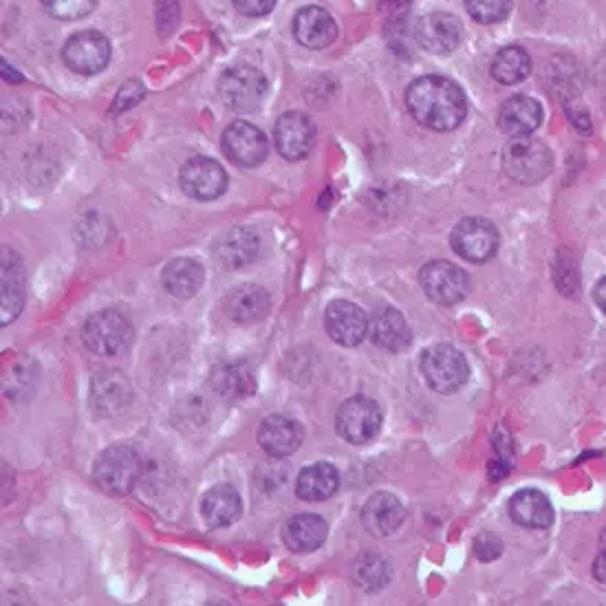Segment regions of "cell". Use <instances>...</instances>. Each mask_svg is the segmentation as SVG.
Returning a JSON list of instances; mask_svg holds the SVG:
<instances>
[{
    "label": "cell",
    "mask_w": 606,
    "mask_h": 606,
    "mask_svg": "<svg viewBox=\"0 0 606 606\" xmlns=\"http://www.w3.org/2000/svg\"><path fill=\"white\" fill-rule=\"evenodd\" d=\"M406 104L410 115L425 128L446 133L461 126L468 102L461 86L442 75H423L408 86Z\"/></svg>",
    "instance_id": "cell-1"
},
{
    "label": "cell",
    "mask_w": 606,
    "mask_h": 606,
    "mask_svg": "<svg viewBox=\"0 0 606 606\" xmlns=\"http://www.w3.org/2000/svg\"><path fill=\"white\" fill-rule=\"evenodd\" d=\"M552 168H554L552 150L543 141L530 135L511 137V141L503 150V170L516 184H525V186L541 184L545 177H549Z\"/></svg>",
    "instance_id": "cell-2"
},
{
    "label": "cell",
    "mask_w": 606,
    "mask_h": 606,
    "mask_svg": "<svg viewBox=\"0 0 606 606\" xmlns=\"http://www.w3.org/2000/svg\"><path fill=\"white\" fill-rule=\"evenodd\" d=\"M268 77L249 64H236L219 77V96L223 104L238 113H249L261 107L268 96Z\"/></svg>",
    "instance_id": "cell-3"
},
{
    "label": "cell",
    "mask_w": 606,
    "mask_h": 606,
    "mask_svg": "<svg viewBox=\"0 0 606 606\" xmlns=\"http://www.w3.org/2000/svg\"><path fill=\"white\" fill-rule=\"evenodd\" d=\"M139 472L141 461L131 446L107 448L94 466V479L98 487L111 496L128 494L135 487Z\"/></svg>",
    "instance_id": "cell-4"
},
{
    "label": "cell",
    "mask_w": 606,
    "mask_h": 606,
    "mask_svg": "<svg viewBox=\"0 0 606 606\" xmlns=\"http://www.w3.org/2000/svg\"><path fill=\"white\" fill-rule=\"evenodd\" d=\"M82 339L86 349L94 351L96 356H118L131 344L133 326L124 313L107 309L86 320L82 329Z\"/></svg>",
    "instance_id": "cell-5"
},
{
    "label": "cell",
    "mask_w": 606,
    "mask_h": 606,
    "mask_svg": "<svg viewBox=\"0 0 606 606\" xmlns=\"http://www.w3.org/2000/svg\"><path fill=\"white\" fill-rule=\"evenodd\" d=\"M421 373L432 391L448 395L459 391L468 382L470 369L466 358L455 349V346L437 344L423 354Z\"/></svg>",
    "instance_id": "cell-6"
},
{
    "label": "cell",
    "mask_w": 606,
    "mask_h": 606,
    "mask_svg": "<svg viewBox=\"0 0 606 606\" xmlns=\"http://www.w3.org/2000/svg\"><path fill=\"white\" fill-rule=\"evenodd\" d=\"M339 437L354 446L371 444L382 430V410L378 401L369 397L346 399L335 417Z\"/></svg>",
    "instance_id": "cell-7"
},
{
    "label": "cell",
    "mask_w": 606,
    "mask_h": 606,
    "mask_svg": "<svg viewBox=\"0 0 606 606\" xmlns=\"http://www.w3.org/2000/svg\"><path fill=\"white\" fill-rule=\"evenodd\" d=\"M453 249L470 263H485L498 251L500 236L487 219H463L455 225L450 236Z\"/></svg>",
    "instance_id": "cell-8"
},
{
    "label": "cell",
    "mask_w": 606,
    "mask_h": 606,
    "mask_svg": "<svg viewBox=\"0 0 606 606\" xmlns=\"http://www.w3.org/2000/svg\"><path fill=\"white\" fill-rule=\"evenodd\" d=\"M419 285L423 294L437 305H457L470 292L468 274L448 261H432L423 265L419 272Z\"/></svg>",
    "instance_id": "cell-9"
},
{
    "label": "cell",
    "mask_w": 606,
    "mask_h": 606,
    "mask_svg": "<svg viewBox=\"0 0 606 606\" xmlns=\"http://www.w3.org/2000/svg\"><path fill=\"white\" fill-rule=\"evenodd\" d=\"M221 146L225 157L243 168L261 165L270 154V141L261 128L247 122H234L223 131Z\"/></svg>",
    "instance_id": "cell-10"
},
{
    "label": "cell",
    "mask_w": 606,
    "mask_h": 606,
    "mask_svg": "<svg viewBox=\"0 0 606 606\" xmlns=\"http://www.w3.org/2000/svg\"><path fill=\"white\" fill-rule=\"evenodd\" d=\"M62 58L75 73L94 75L111 62V42L100 32H82L66 40Z\"/></svg>",
    "instance_id": "cell-11"
},
{
    "label": "cell",
    "mask_w": 606,
    "mask_h": 606,
    "mask_svg": "<svg viewBox=\"0 0 606 606\" xmlns=\"http://www.w3.org/2000/svg\"><path fill=\"white\" fill-rule=\"evenodd\" d=\"M182 190L197 201H214L227 188V175L219 161L208 157H195L184 163L180 175Z\"/></svg>",
    "instance_id": "cell-12"
},
{
    "label": "cell",
    "mask_w": 606,
    "mask_h": 606,
    "mask_svg": "<svg viewBox=\"0 0 606 606\" xmlns=\"http://www.w3.org/2000/svg\"><path fill=\"white\" fill-rule=\"evenodd\" d=\"M324 326L333 342L358 346L369 333V316L349 300H333L324 311Z\"/></svg>",
    "instance_id": "cell-13"
},
{
    "label": "cell",
    "mask_w": 606,
    "mask_h": 606,
    "mask_svg": "<svg viewBox=\"0 0 606 606\" xmlns=\"http://www.w3.org/2000/svg\"><path fill=\"white\" fill-rule=\"evenodd\" d=\"M461 25L450 14H428L421 16L415 25V40L430 53H453L461 45Z\"/></svg>",
    "instance_id": "cell-14"
},
{
    "label": "cell",
    "mask_w": 606,
    "mask_h": 606,
    "mask_svg": "<svg viewBox=\"0 0 606 606\" xmlns=\"http://www.w3.org/2000/svg\"><path fill=\"white\" fill-rule=\"evenodd\" d=\"M313 141H316V128L305 113L292 111L279 118L274 126V144L285 159L289 161L305 159L311 152Z\"/></svg>",
    "instance_id": "cell-15"
},
{
    "label": "cell",
    "mask_w": 606,
    "mask_h": 606,
    "mask_svg": "<svg viewBox=\"0 0 606 606\" xmlns=\"http://www.w3.org/2000/svg\"><path fill=\"white\" fill-rule=\"evenodd\" d=\"M258 444H261V448L270 457L276 459L289 457L302 444V428L298 421L289 417L272 415L261 423V428H258Z\"/></svg>",
    "instance_id": "cell-16"
},
{
    "label": "cell",
    "mask_w": 606,
    "mask_h": 606,
    "mask_svg": "<svg viewBox=\"0 0 606 606\" xmlns=\"http://www.w3.org/2000/svg\"><path fill=\"white\" fill-rule=\"evenodd\" d=\"M404 505L397 496L388 494V492H380L373 494L364 507H362V523L369 530V534L373 536H391L399 530V525L404 523Z\"/></svg>",
    "instance_id": "cell-17"
},
{
    "label": "cell",
    "mask_w": 606,
    "mask_h": 606,
    "mask_svg": "<svg viewBox=\"0 0 606 606\" xmlns=\"http://www.w3.org/2000/svg\"><path fill=\"white\" fill-rule=\"evenodd\" d=\"M258 251H261V240H258L256 232L247 227H232L223 232L214 247V256L227 270L249 265L251 261H256Z\"/></svg>",
    "instance_id": "cell-18"
},
{
    "label": "cell",
    "mask_w": 606,
    "mask_h": 606,
    "mask_svg": "<svg viewBox=\"0 0 606 606\" xmlns=\"http://www.w3.org/2000/svg\"><path fill=\"white\" fill-rule=\"evenodd\" d=\"M543 122V109L528 96H514L498 111V126L509 137L532 135Z\"/></svg>",
    "instance_id": "cell-19"
},
{
    "label": "cell",
    "mask_w": 606,
    "mask_h": 606,
    "mask_svg": "<svg viewBox=\"0 0 606 606\" xmlns=\"http://www.w3.org/2000/svg\"><path fill=\"white\" fill-rule=\"evenodd\" d=\"M511 521L528 530H547L554 523V507L539 490H523L509 500Z\"/></svg>",
    "instance_id": "cell-20"
},
{
    "label": "cell",
    "mask_w": 606,
    "mask_h": 606,
    "mask_svg": "<svg viewBox=\"0 0 606 606\" xmlns=\"http://www.w3.org/2000/svg\"><path fill=\"white\" fill-rule=\"evenodd\" d=\"M294 36L307 49H324L337 36V25L322 8H302L294 18Z\"/></svg>",
    "instance_id": "cell-21"
},
{
    "label": "cell",
    "mask_w": 606,
    "mask_h": 606,
    "mask_svg": "<svg viewBox=\"0 0 606 606\" xmlns=\"http://www.w3.org/2000/svg\"><path fill=\"white\" fill-rule=\"evenodd\" d=\"M270 294L258 285H240L225 298V313L236 324H253L263 320L270 311Z\"/></svg>",
    "instance_id": "cell-22"
},
{
    "label": "cell",
    "mask_w": 606,
    "mask_h": 606,
    "mask_svg": "<svg viewBox=\"0 0 606 606\" xmlns=\"http://www.w3.org/2000/svg\"><path fill=\"white\" fill-rule=\"evenodd\" d=\"M131 382L118 373V371H107L94 378L91 384V404L98 415H118L126 408L131 401Z\"/></svg>",
    "instance_id": "cell-23"
},
{
    "label": "cell",
    "mask_w": 606,
    "mask_h": 606,
    "mask_svg": "<svg viewBox=\"0 0 606 606\" xmlns=\"http://www.w3.org/2000/svg\"><path fill=\"white\" fill-rule=\"evenodd\" d=\"M25 305V272L21 258L12 249H3V307H0V318L3 326L14 322Z\"/></svg>",
    "instance_id": "cell-24"
},
{
    "label": "cell",
    "mask_w": 606,
    "mask_h": 606,
    "mask_svg": "<svg viewBox=\"0 0 606 606\" xmlns=\"http://www.w3.org/2000/svg\"><path fill=\"white\" fill-rule=\"evenodd\" d=\"M326 534L329 528L324 523V518L316 514H298L287 521L283 530V541L292 552L309 554L316 552L326 541Z\"/></svg>",
    "instance_id": "cell-25"
},
{
    "label": "cell",
    "mask_w": 606,
    "mask_h": 606,
    "mask_svg": "<svg viewBox=\"0 0 606 606\" xmlns=\"http://www.w3.org/2000/svg\"><path fill=\"white\" fill-rule=\"evenodd\" d=\"M240 511H243V500H240L238 492L230 485H217V487L208 490L201 500L203 521L214 530L236 523Z\"/></svg>",
    "instance_id": "cell-26"
},
{
    "label": "cell",
    "mask_w": 606,
    "mask_h": 606,
    "mask_svg": "<svg viewBox=\"0 0 606 606\" xmlns=\"http://www.w3.org/2000/svg\"><path fill=\"white\" fill-rule=\"evenodd\" d=\"M212 386L225 399H243L256 391V378L247 362L230 360L221 362L212 371Z\"/></svg>",
    "instance_id": "cell-27"
},
{
    "label": "cell",
    "mask_w": 606,
    "mask_h": 606,
    "mask_svg": "<svg viewBox=\"0 0 606 606\" xmlns=\"http://www.w3.org/2000/svg\"><path fill=\"white\" fill-rule=\"evenodd\" d=\"M203 276H206L203 268L195 261V258H175V261L165 265L161 281L170 296L186 300L201 289Z\"/></svg>",
    "instance_id": "cell-28"
},
{
    "label": "cell",
    "mask_w": 606,
    "mask_h": 606,
    "mask_svg": "<svg viewBox=\"0 0 606 606\" xmlns=\"http://www.w3.org/2000/svg\"><path fill=\"white\" fill-rule=\"evenodd\" d=\"M339 485V474L331 463H313L305 468L296 481V494L302 500L320 503L335 494Z\"/></svg>",
    "instance_id": "cell-29"
},
{
    "label": "cell",
    "mask_w": 606,
    "mask_h": 606,
    "mask_svg": "<svg viewBox=\"0 0 606 606\" xmlns=\"http://www.w3.org/2000/svg\"><path fill=\"white\" fill-rule=\"evenodd\" d=\"M373 342L391 354H399V351L408 349L412 342L410 324L406 322V318L399 311L386 309L378 316V320L373 324Z\"/></svg>",
    "instance_id": "cell-30"
},
{
    "label": "cell",
    "mask_w": 606,
    "mask_h": 606,
    "mask_svg": "<svg viewBox=\"0 0 606 606\" xmlns=\"http://www.w3.org/2000/svg\"><path fill=\"white\" fill-rule=\"evenodd\" d=\"M532 71V58L523 47H505L492 60V77L500 84L523 82Z\"/></svg>",
    "instance_id": "cell-31"
},
{
    "label": "cell",
    "mask_w": 606,
    "mask_h": 606,
    "mask_svg": "<svg viewBox=\"0 0 606 606\" xmlns=\"http://www.w3.org/2000/svg\"><path fill=\"white\" fill-rule=\"evenodd\" d=\"M40 5L60 21H77L89 16L96 8L98 0H40Z\"/></svg>",
    "instance_id": "cell-32"
},
{
    "label": "cell",
    "mask_w": 606,
    "mask_h": 606,
    "mask_svg": "<svg viewBox=\"0 0 606 606\" xmlns=\"http://www.w3.org/2000/svg\"><path fill=\"white\" fill-rule=\"evenodd\" d=\"M466 10L477 23L494 25L509 14L511 0H466Z\"/></svg>",
    "instance_id": "cell-33"
},
{
    "label": "cell",
    "mask_w": 606,
    "mask_h": 606,
    "mask_svg": "<svg viewBox=\"0 0 606 606\" xmlns=\"http://www.w3.org/2000/svg\"><path fill=\"white\" fill-rule=\"evenodd\" d=\"M356 580L369 591L380 589L388 580V567L380 556H364L356 565Z\"/></svg>",
    "instance_id": "cell-34"
},
{
    "label": "cell",
    "mask_w": 606,
    "mask_h": 606,
    "mask_svg": "<svg viewBox=\"0 0 606 606\" xmlns=\"http://www.w3.org/2000/svg\"><path fill=\"white\" fill-rule=\"evenodd\" d=\"M144 96H146V89H144V84H141L139 79L126 82V84L122 86V89H120L115 102H113L111 113H122V111L133 109L135 104H139V102L144 100Z\"/></svg>",
    "instance_id": "cell-35"
},
{
    "label": "cell",
    "mask_w": 606,
    "mask_h": 606,
    "mask_svg": "<svg viewBox=\"0 0 606 606\" xmlns=\"http://www.w3.org/2000/svg\"><path fill=\"white\" fill-rule=\"evenodd\" d=\"M474 554L483 562H492V560H496L503 554V543L494 534H481L474 541Z\"/></svg>",
    "instance_id": "cell-36"
},
{
    "label": "cell",
    "mask_w": 606,
    "mask_h": 606,
    "mask_svg": "<svg viewBox=\"0 0 606 606\" xmlns=\"http://www.w3.org/2000/svg\"><path fill=\"white\" fill-rule=\"evenodd\" d=\"M276 0H234V8L249 18H258V16H265L274 10Z\"/></svg>",
    "instance_id": "cell-37"
},
{
    "label": "cell",
    "mask_w": 606,
    "mask_h": 606,
    "mask_svg": "<svg viewBox=\"0 0 606 606\" xmlns=\"http://www.w3.org/2000/svg\"><path fill=\"white\" fill-rule=\"evenodd\" d=\"M593 578L602 584H606V547L597 554L595 562H593Z\"/></svg>",
    "instance_id": "cell-38"
},
{
    "label": "cell",
    "mask_w": 606,
    "mask_h": 606,
    "mask_svg": "<svg viewBox=\"0 0 606 606\" xmlns=\"http://www.w3.org/2000/svg\"><path fill=\"white\" fill-rule=\"evenodd\" d=\"M593 296H595V302H597V307L606 313V279H602L599 283H597V287H595V292H593Z\"/></svg>",
    "instance_id": "cell-39"
}]
</instances>
